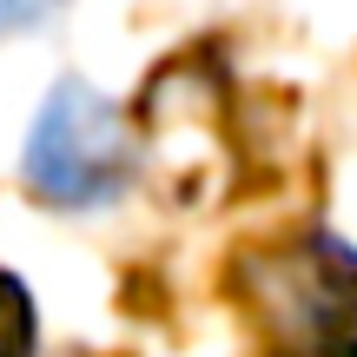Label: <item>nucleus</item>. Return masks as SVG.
I'll list each match as a JSON object with an SVG mask.
<instances>
[{
	"mask_svg": "<svg viewBox=\"0 0 357 357\" xmlns=\"http://www.w3.org/2000/svg\"><path fill=\"white\" fill-rule=\"evenodd\" d=\"M66 0H0V40L7 33H26V26H47Z\"/></svg>",
	"mask_w": 357,
	"mask_h": 357,
	"instance_id": "nucleus-4",
	"label": "nucleus"
},
{
	"mask_svg": "<svg viewBox=\"0 0 357 357\" xmlns=\"http://www.w3.org/2000/svg\"><path fill=\"white\" fill-rule=\"evenodd\" d=\"M0 357H33V305L0 271Z\"/></svg>",
	"mask_w": 357,
	"mask_h": 357,
	"instance_id": "nucleus-3",
	"label": "nucleus"
},
{
	"mask_svg": "<svg viewBox=\"0 0 357 357\" xmlns=\"http://www.w3.org/2000/svg\"><path fill=\"white\" fill-rule=\"evenodd\" d=\"M26 192L53 212H93L113 205L139 172V139H132L126 113L106 93H93L86 79H60L40 100L33 132L20 153Z\"/></svg>",
	"mask_w": 357,
	"mask_h": 357,
	"instance_id": "nucleus-1",
	"label": "nucleus"
},
{
	"mask_svg": "<svg viewBox=\"0 0 357 357\" xmlns=\"http://www.w3.org/2000/svg\"><path fill=\"white\" fill-rule=\"evenodd\" d=\"M245 305L258 311L271 344L291 357H344L351 337V252L324 231L265 245L238 265Z\"/></svg>",
	"mask_w": 357,
	"mask_h": 357,
	"instance_id": "nucleus-2",
	"label": "nucleus"
}]
</instances>
